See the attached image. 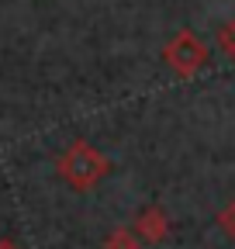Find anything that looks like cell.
<instances>
[{"instance_id": "cell-1", "label": "cell", "mask_w": 235, "mask_h": 249, "mask_svg": "<svg viewBox=\"0 0 235 249\" xmlns=\"http://www.w3.org/2000/svg\"><path fill=\"white\" fill-rule=\"evenodd\" d=\"M107 173H111V160L86 139H76L59 156V177H63L73 191H94Z\"/></svg>"}, {"instance_id": "cell-2", "label": "cell", "mask_w": 235, "mask_h": 249, "mask_svg": "<svg viewBox=\"0 0 235 249\" xmlns=\"http://www.w3.org/2000/svg\"><path fill=\"white\" fill-rule=\"evenodd\" d=\"M204 59H208V52H204V45L194 38V35H176L169 45H166V66L176 73V76H184L190 80L201 66H204Z\"/></svg>"}, {"instance_id": "cell-3", "label": "cell", "mask_w": 235, "mask_h": 249, "mask_svg": "<svg viewBox=\"0 0 235 249\" xmlns=\"http://www.w3.org/2000/svg\"><path fill=\"white\" fill-rule=\"evenodd\" d=\"M135 235L142 239V242H149V246H156V242H163L166 235H169V218H166V211L163 208H142L138 211V218H135Z\"/></svg>"}, {"instance_id": "cell-4", "label": "cell", "mask_w": 235, "mask_h": 249, "mask_svg": "<svg viewBox=\"0 0 235 249\" xmlns=\"http://www.w3.org/2000/svg\"><path fill=\"white\" fill-rule=\"evenodd\" d=\"M104 249H142V239L135 235V229H114L104 239Z\"/></svg>"}, {"instance_id": "cell-5", "label": "cell", "mask_w": 235, "mask_h": 249, "mask_svg": "<svg viewBox=\"0 0 235 249\" xmlns=\"http://www.w3.org/2000/svg\"><path fill=\"white\" fill-rule=\"evenodd\" d=\"M218 225H221V232L235 242V197H232V201L218 211Z\"/></svg>"}, {"instance_id": "cell-6", "label": "cell", "mask_w": 235, "mask_h": 249, "mask_svg": "<svg viewBox=\"0 0 235 249\" xmlns=\"http://www.w3.org/2000/svg\"><path fill=\"white\" fill-rule=\"evenodd\" d=\"M221 49H225L228 59H235V24H228V28L221 31Z\"/></svg>"}, {"instance_id": "cell-7", "label": "cell", "mask_w": 235, "mask_h": 249, "mask_svg": "<svg viewBox=\"0 0 235 249\" xmlns=\"http://www.w3.org/2000/svg\"><path fill=\"white\" fill-rule=\"evenodd\" d=\"M0 249H21V246H17L14 239H0Z\"/></svg>"}]
</instances>
